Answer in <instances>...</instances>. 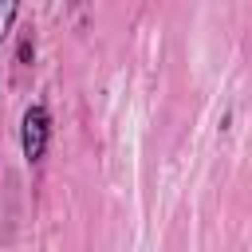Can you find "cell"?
<instances>
[{"instance_id":"1","label":"cell","mask_w":252,"mask_h":252,"mask_svg":"<svg viewBox=\"0 0 252 252\" xmlns=\"http://www.w3.org/2000/svg\"><path fill=\"white\" fill-rule=\"evenodd\" d=\"M43 146H47V110L43 106H32L24 114V154L35 161L43 154Z\"/></svg>"},{"instance_id":"2","label":"cell","mask_w":252,"mask_h":252,"mask_svg":"<svg viewBox=\"0 0 252 252\" xmlns=\"http://www.w3.org/2000/svg\"><path fill=\"white\" fill-rule=\"evenodd\" d=\"M12 20H16V0H0V39L12 32Z\"/></svg>"}]
</instances>
